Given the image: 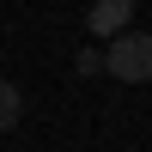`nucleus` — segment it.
I'll return each mask as SVG.
<instances>
[{
  "label": "nucleus",
  "mask_w": 152,
  "mask_h": 152,
  "mask_svg": "<svg viewBox=\"0 0 152 152\" xmlns=\"http://www.w3.org/2000/svg\"><path fill=\"white\" fill-rule=\"evenodd\" d=\"M104 73L110 79H128V85H146L152 79V37L146 31H122L104 43Z\"/></svg>",
  "instance_id": "1"
},
{
  "label": "nucleus",
  "mask_w": 152,
  "mask_h": 152,
  "mask_svg": "<svg viewBox=\"0 0 152 152\" xmlns=\"http://www.w3.org/2000/svg\"><path fill=\"white\" fill-rule=\"evenodd\" d=\"M18 122H24V91L12 79H0V134H12Z\"/></svg>",
  "instance_id": "3"
},
{
  "label": "nucleus",
  "mask_w": 152,
  "mask_h": 152,
  "mask_svg": "<svg viewBox=\"0 0 152 152\" xmlns=\"http://www.w3.org/2000/svg\"><path fill=\"white\" fill-rule=\"evenodd\" d=\"M128 24H134V0H91V12H85V31H91L97 43L122 37Z\"/></svg>",
  "instance_id": "2"
},
{
  "label": "nucleus",
  "mask_w": 152,
  "mask_h": 152,
  "mask_svg": "<svg viewBox=\"0 0 152 152\" xmlns=\"http://www.w3.org/2000/svg\"><path fill=\"white\" fill-rule=\"evenodd\" d=\"M73 73H79V79H91V73H104V49H79V61H73Z\"/></svg>",
  "instance_id": "4"
}]
</instances>
